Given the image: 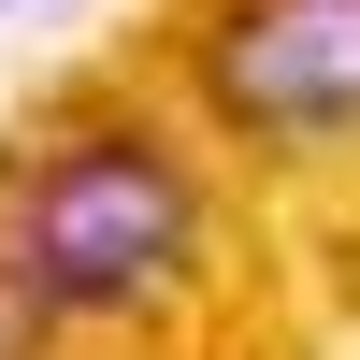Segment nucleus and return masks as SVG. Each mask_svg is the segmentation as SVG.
<instances>
[{
  "mask_svg": "<svg viewBox=\"0 0 360 360\" xmlns=\"http://www.w3.org/2000/svg\"><path fill=\"white\" fill-rule=\"evenodd\" d=\"M202 101L259 144H360V0H245L202 44Z\"/></svg>",
  "mask_w": 360,
  "mask_h": 360,
  "instance_id": "2",
  "label": "nucleus"
},
{
  "mask_svg": "<svg viewBox=\"0 0 360 360\" xmlns=\"http://www.w3.org/2000/svg\"><path fill=\"white\" fill-rule=\"evenodd\" d=\"M44 317H58V303H44V274L0 245V360H44Z\"/></svg>",
  "mask_w": 360,
  "mask_h": 360,
  "instance_id": "3",
  "label": "nucleus"
},
{
  "mask_svg": "<svg viewBox=\"0 0 360 360\" xmlns=\"http://www.w3.org/2000/svg\"><path fill=\"white\" fill-rule=\"evenodd\" d=\"M188 231H202V188L144 130L58 144V159L15 188V259L44 274V303H144V288H173Z\"/></svg>",
  "mask_w": 360,
  "mask_h": 360,
  "instance_id": "1",
  "label": "nucleus"
}]
</instances>
